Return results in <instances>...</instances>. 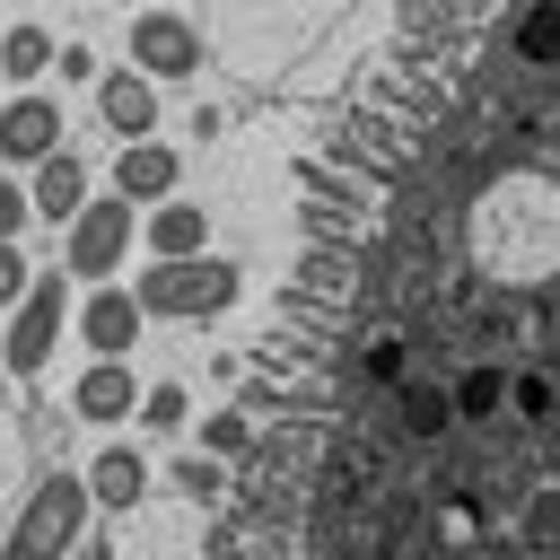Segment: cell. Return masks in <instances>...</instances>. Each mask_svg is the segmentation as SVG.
<instances>
[{"label":"cell","mask_w":560,"mask_h":560,"mask_svg":"<svg viewBox=\"0 0 560 560\" xmlns=\"http://www.w3.org/2000/svg\"><path fill=\"white\" fill-rule=\"evenodd\" d=\"M175 184H184V149H175V140H122V149H114V192H122L131 210H158Z\"/></svg>","instance_id":"8"},{"label":"cell","mask_w":560,"mask_h":560,"mask_svg":"<svg viewBox=\"0 0 560 560\" xmlns=\"http://www.w3.org/2000/svg\"><path fill=\"white\" fill-rule=\"evenodd\" d=\"M131 420H149V429L166 438V429H184V420H192V394H184L175 376H149V385H140V411H131Z\"/></svg>","instance_id":"19"},{"label":"cell","mask_w":560,"mask_h":560,"mask_svg":"<svg viewBox=\"0 0 560 560\" xmlns=\"http://www.w3.org/2000/svg\"><path fill=\"white\" fill-rule=\"evenodd\" d=\"M122 61L140 70V79H192L201 70V26L192 18H175V9H131V35H122Z\"/></svg>","instance_id":"5"},{"label":"cell","mask_w":560,"mask_h":560,"mask_svg":"<svg viewBox=\"0 0 560 560\" xmlns=\"http://www.w3.org/2000/svg\"><path fill=\"white\" fill-rule=\"evenodd\" d=\"M140 298L122 289V280H88V298H79V341L96 350V359H122V350H140Z\"/></svg>","instance_id":"7"},{"label":"cell","mask_w":560,"mask_h":560,"mask_svg":"<svg viewBox=\"0 0 560 560\" xmlns=\"http://www.w3.org/2000/svg\"><path fill=\"white\" fill-rule=\"evenodd\" d=\"M131 411H140V376H131V359H88V368L70 376V420L114 429V420H131Z\"/></svg>","instance_id":"9"},{"label":"cell","mask_w":560,"mask_h":560,"mask_svg":"<svg viewBox=\"0 0 560 560\" xmlns=\"http://www.w3.org/2000/svg\"><path fill=\"white\" fill-rule=\"evenodd\" d=\"M79 481H88V508H105V516H131V508L149 499V455L114 438V446H96V464H88Z\"/></svg>","instance_id":"12"},{"label":"cell","mask_w":560,"mask_h":560,"mask_svg":"<svg viewBox=\"0 0 560 560\" xmlns=\"http://www.w3.org/2000/svg\"><path fill=\"white\" fill-rule=\"evenodd\" d=\"M88 192H96V175H88L79 149H52L44 166H26V201H35V219H52V228H70V219L88 210Z\"/></svg>","instance_id":"10"},{"label":"cell","mask_w":560,"mask_h":560,"mask_svg":"<svg viewBox=\"0 0 560 560\" xmlns=\"http://www.w3.org/2000/svg\"><path fill=\"white\" fill-rule=\"evenodd\" d=\"M131 245H140V210L122 192H88V210L61 228V271L70 280H114Z\"/></svg>","instance_id":"4"},{"label":"cell","mask_w":560,"mask_h":560,"mask_svg":"<svg viewBox=\"0 0 560 560\" xmlns=\"http://www.w3.org/2000/svg\"><path fill=\"white\" fill-rule=\"evenodd\" d=\"M175 490H192V499H219V464H210V455H184V464H175Z\"/></svg>","instance_id":"23"},{"label":"cell","mask_w":560,"mask_h":560,"mask_svg":"<svg viewBox=\"0 0 560 560\" xmlns=\"http://www.w3.org/2000/svg\"><path fill=\"white\" fill-rule=\"evenodd\" d=\"M446 411L472 420V429H490V420L508 411V359H464L455 385H446Z\"/></svg>","instance_id":"14"},{"label":"cell","mask_w":560,"mask_h":560,"mask_svg":"<svg viewBox=\"0 0 560 560\" xmlns=\"http://www.w3.org/2000/svg\"><path fill=\"white\" fill-rule=\"evenodd\" d=\"M88 481L79 472H44L35 490H26V508L9 516V542H0V560H70L79 551V534H88Z\"/></svg>","instance_id":"1"},{"label":"cell","mask_w":560,"mask_h":560,"mask_svg":"<svg viewBox=\"0 0 560 560\" xmlns=\"http://www.w3.org/2000/svg\"><path fill=\"white\" fill-rule=\"evenodd\" d=\"M499 420H560V385H551V368H508V411Z\"/></svg>","instance_id":"16"},{"label":"cell","mask_w":560,"mask_h":560,"mask_svg":"<svg viewBox=\"0 0 560 560\" xmlns=\"http://www.w3.org/2000/svg\"><path fill=\"white\" fill-rule=\"evenodd\" d=\"M551 560H560V551H551Z\"/></svg>","instance_id":"26"},{"label":"cell","mask_w":560,"mask_h":560,"mask_svg":"<svg viewBox=\"0 0 560 560\" xmlns=\"http://www.w3.org/2000/svg\"><path fill=\"white\" fill-rule=\"evenodd\" d=\"M61 105L44 96V88H18V96H0V166L9 175H26V166H44L52 149H61Z\"/></svg>","instance_id":"6"},{"label":"cell","mask_w":560,"mask_h":560,"mask_svg":"<svg viewBox=\"0 0 560 560\" xmlns=\"http://www.w3.org/2000/svg\"><path fill=\"white\" fill-rule=\"evenodd\" d=\"M26 219H35V201H26V175H9V166H0V236H26Z\"/></svg>","instance_id":"22"},{"label":"cell","mask_w":560,"mask_h":560,"mask_svg":"<svg viewBox=\"0 0 560 560\" xmlns=\"http://www.w3.org/2000/svg\"><path fill=\"white\" fill-rule=\"evenodd\" d=\"M236 289H245V271H236L228 254H184V262H149V280H131L140 315H175V324H192V315H219V306H236Z\"/></svg>","instance_id":"2"},{"label":"cell","mask_w":560,"mask_h":560,"mask_svg":"<svg viewBox=\"0 0 560 560\" xmlns=\"http://www.w3.org/2000/svg\"><path fill=\"white\" fill-rule=\"evenodd\" d=\"M149 262H184V254H210V210L201 201H184V192H166L149 219Z\"/></svg>","instance_id":"13"},{"label":"cell","mask_w":560,"mask_h":560,"mask_svg":"<svg viewBox=\"0 0 560 560\" xmlns=\"http://www.w3.org/2000/svg\"><path fill=\"white\" fill-rule=\"evenodd\" d=\"M26 280H35V262H26V245L18 236H0V315L26 298Z\"/></svg>","instance_id":"21"},{"label":"cell","mask_w":560,"mask_h":560,"mask_svg":"<svg viewBox=\"0 0 560 560\" xmlns=\"http://www.w3.org/2000/svg\"><path fill=\"white\" fill-rule=\"evenodd\" d=\"M192 438H201L210 464H245L262 429H254V411H210V420H192Z\"/></svg>","instance_id":"17"},{"label":"cell","mask_w":560,"mask_h":560,"mask_svg":"<svg viewBox=\"0 0 560 560\" xmlns=\"http://www.w3.org/2000/svg\"><path fill=\"white\" fill-rule=\"evenodd\" d=\"M96 114L114 140H158V79L140 70H96Z\"/></svg>","instance_id":"11"},{"label":"cell","mask_w":560,"mask_h":560,"mask_svg":"<svg viewBox=\"0 0 560 560\" xmlns=\"http://www.w3.org/2000/svg\"><path fill=\"white\" fill-rule=\"evenodd\" d=\"M52 52H61V44H52V35L35 26V18H18V26H0V70H9L18 88H26V79H44V70H52Z\"/></svg>","instance_id":"15"},{"label":"cell","mask_w":560,"mask_h":560,"mask_svg":"<svg viewBox=\"0 0 560 560\" xmlns=\"http://www.w3.org/2000/svg\"><path fill=\"white\" fill-rule=\"evenodd\" d=\"M61 324H70V271H35V280H26V298L0 315V359H9V376H18V385H35V376H44V359L61 350Z\"/></svg>","instance_id":"3"},{"label":"cell","mask_w":560,"mask_h":560,"mask_svg":"<svg viewBox=\"0 0 560 560\" xmlns=\"http://www.w3.org/2000/svg\"><path fill=\"white\" fill-rule=\"evenodd\" d=\"M122 9H158V0H122Z\"/></svg>","instance_id":"25"},{"label":"cell","mask_w":560,"mask_h":560,"mask_svg":"<svg viewBox=\"0 0 560 560\" xmlns=\"http://www.w3.org/2000/svg\"><path fill=\"white\" fill-rule=\"evenodd\" d=\"M52 70H70V79H96V52H88V44H61V52H52Z\"/></svg>","instance_id":"24"},{"label":"cell","mask_w":560,"mask_h":560,"mask_svg":"<svg viewBox=\"0 0 560 560\" xmlns=\"http://www.w3.org/2000/svg\"><path fill=\"white\" fill-rule=\"evenodd\" d=\"M516 542H525V551H560V481H551V490H525Z\"/></svg>","instance_id":"20"},{"label":"cell","mask_w":560,"mask_h":560,"mask_svg":"<svg viewBox=\"0 0 560 560\" xmlns=\"http://www.w3.org/2000/svg\"><path fill=\"white\" fill-rule=\"evenodd\" d=\"M359 376L368 385H402L411 376V332H368L359 341Z\"/></svg>","instance_id":"18"}]
</instances>
